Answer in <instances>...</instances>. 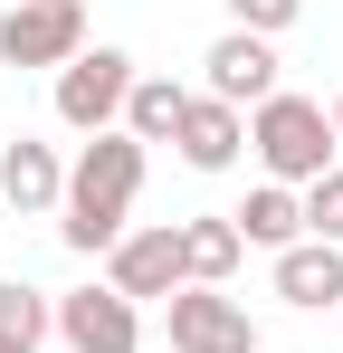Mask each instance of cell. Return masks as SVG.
<instances>
[{"mask_svg":"<svg viewBox=\"0 0 343 353\" xmlns=\"http://www.w3.org/2000/svg\"><path fill=\"white\" fill-rule=\"evenodd\" d=\"M305 239L343 248V163H334L324 181H305Z\"/></svg>","mask_w":343,"mask_h":353,"instance_id":"2e32d148","label":"cell"},{"mask_svg":"<svg viewBox=\"0 0 343 353\" xmlns=\"http://www.w3.org/2000/svg\"><path fill=\"white\" fill-rule=\"evenodd\" d=\"M295 10H305V0H229V19H238V29H258V39H277Z\"/></svg>","mask_w":343,"mask_h":353,"instance_id":"e0dca14e","label":"cell"},{"mask_svg":"<svg viewBox=\"0 0 343 353\" xmlns=\"http://www.w3.org/2000/svg\"><path fill=\"white\" fill-rule=\"evenodd\" d=\"M277 296H286V305H305V315H324V305L343 296V248H324V239L277 248Z\"/></svg>","mask_w":343,"mask_h":353,"instance_id":"8fae6325","label":"cell"},{"mask_svg":"<svg viewBox=\"0 0 343 353\" xmlns=\"http://www.w3.org/2000/svg\"><path fill=\"white\" fill-rule=\"evenodd\" d=\"M105 287L134 296V305H143V296H181V287H191V268H181V230H172V220L124 230V239L105 248Z\"/></svg>","mask_w":343,"mask_h":353,"instance_id":"277c9868","label":"cell"},{"mask_svg":"<svg viewBox=\"0 0 343 353\" xmlns=\"http://www.w3.org/2000/svg\"><path fill=\"white\" fill-rule=\"evenodd\" d=\"M181 115H191V96H181L172 77H134V96H124V134H134V143H172Z\"/></svg>","mask_w":343,"mask_h":353,"instance_id":"5bb4252c","label":"cell"},{"mask_svg":"<svg viewBox=\"0 0 343 353\" xmlns=\"http://www.w3.org/2000/svg\"><path fill=\"white\" fill-rule=\"evenodd\" d=\"M248 143H258V163H267V181H286V191H295V181H324L343 163V143H334V115H324V105H315V96H267V105H258V115H248Z\"/></svg>","mask_w":343,"mask_h":353,"instance_id":"7a4b0ae2","label":"cell"},{"mask_svg":"<svg viewBox=\"0 0 343 353\" xmlns=\"http://www.w3.org/2000/svg\"><path fill=\"white\" fill-rule=\"evenodd\" d=\"M57 334H67V353H143V315L114 287H76L57 296Z\"/></svg>","mask_w":343,"mask_h":353,"instance_id":"8992f818","label":"cell"},{"mask_svg":"<svg viewBox=\"0 0 343 353\" xmlns=\"http://www.w3.org/2000/svg\"><path fill=\"white\" fill-rule=\"evenodd\" d=\"M134 191H143V143L114 124V134H96V143L76 153V172H67V201H57V210H67V220H57L67 248H86V258L114 248L124 220H134Z\"/></svg>","mask_w":343,"mask_h":353,"instance_id":"6da1fadb","label":"cell"},{"mask_svg":"<svg viewBox=\"0 0 343 353\" xmlns=\"http://www.w3.org/2000/svg\"><path fill=\"white\" fill-rule=\"evenodd\" d=\"M172 143H181V163H191V172H229V163H238V143H248V115L220 105V96H191V115H181Z\"/></svg>","mask_w":343,"mask_h":353,"instance_id":"9c48e42d","label":"cell"},{"mask_svg":"<svg viewBox=\"0 0 343 353\" xmlns=\"http://www.w3.org/2000/svg\"><path fill=\"white\" fill-rule=\"evenodd\" d=\"M0 191H10V210H19V220H39V210L67 201V172H57L48 143H29V134H19V143H0Z\"/></svg>","mask_w":343,"mask_h":353,"instance_id":"30bf717a","label":"cell"},{"mask_svg":"<svg viewBox=\"0 0 343 353\" xmlns=\"http://www.w3.org/2000/svg\"><path fill=\"white\" fill-rule=\"evenodd\" d=\"M0 353H19V344H0Z\"/></svg>","mask_w":343,"mask_h":353,"instance_id":"d6986e66","label":"cell"},{"mask_svg":"<svg viewBox=\"0 0 343 353\" xmlns=\"http://www.w3.org/2000/svg\"><path fill=\"white\" fill-rule=\"evenodd\" d=\"M0 58L10 67H67V58H86V10H76V0H19V10L0 19Z\"/></svg>","mask_w":343,"mask_h":353,"instance_id":"5b68a950","label":"cell"},{"mask_svg":"<svg viewBox=\"0 0 343 353\" xmlns=\"http://www.w3.org/2000/svg\"><path fill=\"white\" fill-rule=\"evenodd\" d=\"M200 67H210V96H220V105H238V115L277 96V48H267L258 29H229V39H210V58H200Z\"/></svg>","mask_w":343,"mask_h":353,"instance_id":"ba28073f","label":"cell"},{"mask_svg":"<svg viewBox=\"0 0 343 353\" xmlns=\"http://www.w3.org/2000/svg\"><path fill=\"white\" fill-rule=\"evenodd\" d=\"M172 353H258V325H248L238 296L181 287V296H172Z\"/></svg>","mask_w":343,"mask_h":353,"instance_id":"52a82bcc","label":"cell"},{"mask_svg":"<svg viewBox=\"0 0 343 353\" xmlns=\"http://www.w3.org/2000/svg\"><path fill=\"white\" fill-rule=\"evenodd\" d=\"M124 96H134V58L124 48H86V58L57 67V124H76V134H114Z\"/></svg>","mask_w":343,"mask_h":353,"instance_id":"3957f363","label":"cell"},{"mask_svg":"<svg viewBox=\"0 0 343 353\" xmlns=\"http://www.w3.org/2000/svg\"><path fill=\"white\" fill-rule=\"evenodd\" d=\"M334 143H343V96H334Z\"/></svg>","mask_w":343,"mask_h":353,"instance_id":"ac0fdd59","label":"cell"},{"mask_svg":"<svg viewBox=\"0 0 343 353\" xmlns=\"http://www.w3.org/2000/svg\"><path fill=\"white\" fill-rule=\"evenodd\" d=\"M238 258H248L238 220H181V268H191V287H229Z\"/></svg>","mask_w":343,"mask_h":353,"instance_id":"4fadbf2b","label":"cell"},{"mask_svg":"<svg viewBox=\"0 0 343 353\" xmlns=\"http://www.w3.org/2000/svg\"><path fill=\"white\" fill-rule=\"evenodd\" d=\"M57 325V305L39 287H19V277H10V287H0V344H19V353H39V334H48Z\"/></svg>","mask_w":343,"mask_h":353,"instance_id":"9a60e30c","label":"cell"},{"mask_svg":"<svg viewBox=\"0 0 343 353\" xmlns=\"http://www.w3.org/2000/svg\"><path fill=\"white\" fill-rule=\"evenodd\" d=\"M229 220H238V239H248V248H295V239H305V201H295L286 181H258Z\"/></svg>","mask_w":343,"mask_h":353,"instance_id":"7c38bea8","label":"cell"}]
</instances>
